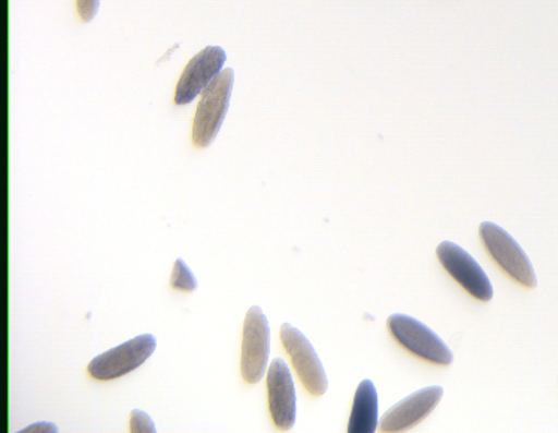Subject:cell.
<instances>
[{"label":"cell","instance_id":"cell-1","mask_svg":"<svg viewBox=\"0 0 558 433\" xmlns=\"http://www.w3.org/2000/svg\"><path fill=\"white\" fill-rule=\"evenodd\" d=\"M234 83L233 69H225L201 96L194 115L192 141L197 148L209 147L228 115Z\"/></svg>","mask_w":558,"mask_h":433},{"label":"cell","instance_id":"cell-2","mask_svg":"<svg viewBox=\"0 0 558 433\" xmlns=\"http://www.w3.org/2000/svg\"><path fill=\"white\" fill-rule=\"evenodd\" d=\"M387 326L391 337L416 358L440 366H450L454 360L442 339L418 320L410 315L393 314L388 317Z\"/></svg>","mask_w":558,"mask_h":433},{"label":"cell","instance_id":"cell-3","mask_svg":"<svg viewBox=\"0 0 558 433\" xmlns=\"http://www.w3.org/2000/svg\"><path fill=\"white\" fill-rule=\"evenodd\" d=\"M481 240L493 261L519 285L535 289L536 274L527 254L507 230L495 222L484 221L480 226Z\"/></svg>","mask_w":558,"mask_h":433},{"label":"cell","instance_id":"cell-4","mask_svg":"<svg viewBox=\"0 0 558 433\" xmlns=\"http://www.w3.org/2000/svg\"><path fill=\"white\" fill-rule=\"evenodd\" d=\"M156 348L155 335H140V337L93 359L87 366L88 375L99 382H112V380L121 378L144 365L147 359L155 353Z\"/></svg>","mask_w":558,"mask_h":433},{"label":"cell","instance_id":"cell-5","mask_svg":"<svg viewBox=\"0 0 558 433\" xmlns=\"http://www.w3.org/2000/svg\"><path fill=\"white\" fill-rule=\"evenodd\" d=\"M279 338L306 392L314 398L325 395L329 387L326 371L308 338L289 323L281 326Z\"/></svg>","mask_w":558,"mask_h":433},{"label":"cell","instance_id":"cell-6","mask_svg":"<svg viewBox=\"0 0 558 433\" xmlns=\"http://www.w3.org/2000/svg\"><path fill=\"white\" fill-rule=\"evenodd\" d=\"M270 329L260 306H253L245 315L242 330L241 375L245 383H260L268 366Z\"/></svg>","mask_w":558,"mask_h":433},{"label":"cell","instance_id":"cell-7","mask_svg":"<svg viewBox=\"0 0 558 433\" xmlns=\"http://www.w3.org/2000/svg\"><path fill=\"white\" fill-rule=\"evenodd\" d=\"M440 265L452 278L468 291L471 297L481 302H490L493 286L490 278L462 246L451 241L440 242L436 249Z\"/></svg>","mask_w":558,"mask_h":433},{"label":"cell","instance_id":"cell-8","mask_svg":"<svg viewBox=\"0 0 558 433\" xmlns=\"http://www.w3.org/2000/svg\"><path fill=\"white\" fill-rule=\"evenodd\" d=\"M228 55L221 47H206L184 68L175 88V104H192L222 71Z\"/></svg>","mask_w":558,"mask_h":433},{"label":"cell","instance_id":"cell-9","mask_svg":"<svg viewBox=\"0 0 558 433\" xmlns=\"http://www.w3.org/2000/svg\"><path fill=\"white\" fill-rule=\"evenodd\" d=\"M266 384H268L269 412L275 426L281 431H290L296 423V388L284 360H272Z\"/></svg>","mask_w":558,"mask_h":433},{"label":"cell","instance_id":"cell-10","mask_svg":"<svg viewBox=\"0 0 558 433\" xmlns=\"http://www.w3.org/2000/svg\"><path fill=\"white\" fill-rule=\"evenodd\" d=\"M444 396V388L434 386L422 388L408 398L400 400L383 416L379 422L381 432H404L422 423L438 407Z\"/></svg>","mask_w":558,"mask_h":433},{"label":"cell","instance_id":"cell-11","mask_svg":"<svg viewBox=\"0 0 558 433\" xmlns=\"http://www.w3.org/2000/svg\"><path fill=\"white\" fill-rule=\"evenodd\" d=\"M379 424L378 394L374 382L363 380L355 392L348 432L374 433Z\"/></svg>","mask_w":558,"mask_h":433},{"label":"cell","instance_id":"cell-12","mask_svg":"<svg viewBox=\"0 0 558 433\" xmlns=\"http://www.w3.org/2000/svg\"><path fill=\"white\" fill-rule=\"evenodd\" d=\"M171 285L173 289L193 293L197 289V281L192 270L185 265L183 258H178L173 265Z\"/></svg>","mask_w":558,"mask_h":433},{"label":"cell","instance_id":"cell-13","mask_svg":"<svg viewBox=\"0 0 558 433\" xmlns=\"http://www.w3.org/2000/svg\"><path fill=\"white\" fill-rule=\"evenodd\" d=\"M131 432L133 433H155L156 424L153 422L151 417L147 412L135 410L131 414Z\"/></svg>","mask_w":558,"mask_h":433},{"label":"cell","instance_id":"cell-14","mask_svg":"<svg viewBox=\"0 0 558 433\" xmlns=\"http://www.w3.org/2000/svg\"><path fill=\"white\" fill-rule=\"evenodd\" d=\"M100 0H76V11L84 23H90L99 11Z\"/></svg>","mask_w":558,"mask_h":433},{"label":"cell","instance_id":"cell-15","mask_svg":"<svg viewBox=\"0 0 558 433\" xmlns=\"http://www.w3.org/2000/svg\"><path fill=\"white\" fill-rule=\"evenodd\" d=\"M23 433H56L59 432L58 426L52 423H38L24 429Z\"/></svg>","mask_w":558,"mask_h":433}]
</instances>
